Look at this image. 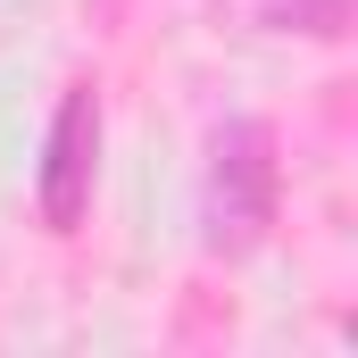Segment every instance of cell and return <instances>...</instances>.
<instances>
[{"label":"cell","mask_w":358,"mask_h":358,"mask_svg":"<svg viewBox=\"0 0 358 358\" xmlns=\"http://www.w3.org/2000/svg\"><path fill=\"white\" fill-rule=\"evenodd\" d=\"M342 17H350L342 0H267V25H283V34L292 25L300 34H342Z\"/></svg>","instance_id":"cell-3"},{"label":"cell","mask_w":358,"mask_h":358,"mask_svg":"<svg viewBox=\"0 0 358 358\" xmlns=\"http://www.w3.org/2000/svg\"><path fill=\"white\" fill-rule=\"evenodd\" d=\"M275 134L259 117H242V125H225L217 134V150H208V234H217V250H250L259 234L275 225Z\"/></svg>","instance_id":"cell-1"},{"label":"cell","mask_w":358,"mask_h":358,"mask_svg":"<svg viewBox=\"0 0 358 358\" xmlns=\"http://www.w3.org/2000/svg\"><path fill=\"white\" fill-rule=\"evenodd\" d=\"M92 159H100V100L92 84H76L50 117V150H42V225L76 234L92 208Z\"/></svg>","instance_id":"cell-2"}]
</instances>
